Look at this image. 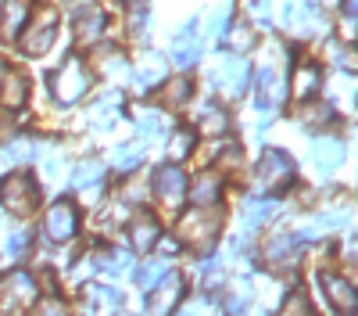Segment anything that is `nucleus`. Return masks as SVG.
Returning <instances> with one entry per match:
<instances>
[{"label":"nucleus","instance_id":"c756f323","mask_svg":"<svg viewBox=\"0 0 358 316\" xmlns=\"http://www.w3.org/2000/svg\"><path fill=\"white\" fill-rule=\"evenodd\" d=\"M190 97H194V79H187V76H179L165 86V104L169 108H183Z\"/></svg>","mask_w":358,"mask_h":316},{"label":"nucleus","instance_id":"6e6552de","mask_svg":"<svg viewBox=\"0 0 358 316\" xmlns=\"http://www.w3.org/2000/svg\"><path fill=\"white\" fill-rule=\"evenodd\" d=\"M43 234H47V241H54V245H65V241H72V238L79 234V209L72 205L69 198L54 201V205L47 209V216H43Z\"/></svg>","mask_w":358,"mask_h":316},{"label":"nucleus","instance_id":"39448f33","mask_svg":"<svg viewBox=\"0 0 358 316\" xmlns=\"http://www.w3.org/2000/svg\"><path fill=\"white\" fill-rule=\"evenodd\" d=\"M255 184L262 191H283V187H290L294 184V162H290V155H283L280 148H268L258 158V165H255Z\"/></svg>","mask_w":358,"mask_h":316},{"label":"nucleus","instance_id":"f257e3e1","mask_svg":"<svg viewBox=\"0 0 358 316\" xmlns=\"http://www.w3.org/2000/svg\"><path fill=\"white\" fill-rule=\"evenodd\" d=\"M222 234V216L219 209H197L179 219V245H190L194 252H208Z\"/></svg>","mask_w":358,"mask_h":316},{"label":"nucleus","instance_id":"4468645a","mask_svg":"<svg viewBox=\"0 0 358 316\" xmlns=\"http://www.w3.org/2000/svg\"><path fill=\"white\" fill-rule=\"evenodd\" d=\"M104 29H108V15L101 8H79L72 15V33L79 43H97L104 36Z\"/></svg>","mask_w":358,"mask_h":316},{"label":"nucleus","instance_id":"79ce46f5","mask_svg":"<svg viewBox=\"0 0 358 316\" xmlns=\"http://www.w3.org/2000/svg\"><path fill=\"white\" fill-rule=\"evenodd\" d=\"M36 316H72V309H69V305H65L62 298L54 295V298H47V302H43V305L36 309Z\"/></svg>","mask_w":358,"mask_h":316},{"label":"nucleus","instance_id":"dca6fc26","mask_svg":"<svg viewBox=\"0 0 358 316\" xmlns=\"http://www.w3.org/2000/svg\"><path fill=\"white\" fill-rule=\"evenodd\" d=\"M33 18V0H0V36H18L25 22Z\"/></svg>","mask_w":358,"mask_h":316},{"label":"nucleus","instance_id":"a18cd8bd","mask_svg":"<svg viewBox=\"0 0 358 316\" xmlns=\"http://www.w3.org/2000/svg\"><path fill=\"white\" fill-rule=\"evenodd\" d=\"M43 172H47V180H57V172H62V158L47 155V158H43Z\"/></svg>","mask_w":358,"mask_h":316},{"label":"nucleus","instance_id":"423d86ee","mask_svg":"<svg viewBox=\"0 0 358 316\" xmlns=\"http://www.w3.org/2000/svg\"><path fill=\"white\" fill-rule=\"evenodd\" d=\"M54 40H57V15H54L50 8H43L36 18H29L25 29H22V50H25L29 57L47 54V50L54 47Z\"/></svg>","mask_w":358,"mask_h":316},{"label":"nucleus","instance_id":"e433bc0d","mask_svg":"<svg viewBox=\"0 0 358 316\" xmlns=\"http://www.w3.org/2000/svg\"><path fill=\"white\" fill-rule=\"evenodd\" d=\"M115 115H118V97L111 94V101H108V97L97 101V108H94V115H90V119H94L97 126H115Z\"/></svg>","mask_w":358,"mask_h":316},{"label":"nucleus","instance_id":"58836bf2","mask_svg":"<svg viewBox=\"0 0 358 316\" xmlns=\"http://www.w3.org/2000/svg\"><path fill=\"white\" fill-rule=\"evenodd\" d=\"M248 18L258 22V25H268L273 22V0H248Z\"/></svg>","mask_w":358,"mask_h":316},{"label":"nucleus","instance_id":"f704fd0d","mask_svg":"<svg viewBox=\"0 0 358 316\" xmlns=\"http://www.w3.org/2000/svg\"><path fill=\"white\" fill-rule=\"evenodd\" d=\"M190 151H194V133H190V130L172 133V140H169V158H172V162H183V158H190Z\"/></svg>","mask_w":358,"mask_h":316},{"label":"nucleus","instance_id":"7ed1b4c3","mask_svg":"<svg viewBox=\"0 0 358 316\" xmlns=\"http://www.w3.org/2000/svg\"><path fill=\"white\" fill-rule=\"evenodd\" d=\"M0 205L11 216H29L40 205V187L29 172H11V177L0 184Z\"/></svg>","mask_w":358,"mask_h":316},{"label":"nucleus","instance_id":"0eeeda50","mask_svg":"<svg viewBox=\"0 0 358 316\" xmlns=\"http://www.w3.org/2000/svg\"><path fill=\"white\" fill-rule=\"evenodd\" d=\"M208 79H212V86H219L226 97H241L251 83V65L241 62V57H219L212 65V72H208Z\"/></svg>","mask_w":358,"mask_h":316},{"label":"nucleus","instance_id":"7c9ffc66","mask_svg":"<svg viewBox=\"0 0 358 316\" xmlns=\"http://www.w3.org/2000/svg\"><path fill=\"white\" fill-rule=\"evenodd\" d=\"M226 43H229V50H236V54H248V50L255 47V29H251V22H248V25H229V29H226Z\"/></svg>","mask_w":358,"mask_h":316},{"label":"nucleus","instance_id":"72a5a7b5","mask_svg":"<svg viewBox=\"0 0 358 316\" xmlns=\"http://www.w3.org/2000/svg\"><path fill=\"white\" fill-rule=\"evenodd\" d=\"M229 15H233V4H215L212 15H208V22H204V33L208 36H222L229 29Z\"/></svg>","mask_w":358,"mask_h":316},{"label":"nucleus","instance_id":"9d476101","mask_svg":"<svg viewBox=\"0 0 358 316\" xmlns=\"http://www.w3.org/2000/svg\"><path fill=\"white\" fill-rule=\"evenodd\" d=\"M151 191L155 198L162 201V205L172 212L183 205V198H187V177H183V169L179 165H162L155 177H151Z\"/></svg>","mask_w":358,"mask_h":316},{"label":"nucleus","instance_id":"49530a36","mask_svg":"<svg viewBox=\"0 0 358 316\" xmlns=\"http://www.w3.org/2000/svg\"><path fill=\"white\" fill-rule=\"evenodd\" d=\"M158 248H162V255H176L179 252V241H172V238H165V241H155Z\"/></svg>","mask_w":358,"mask_h":316},{"label":"nucleus","instance_id":"9b49d317","mask_svg":"<svg viewBox=\"0 0 358 316\" xmlns=\"http://www.w3.org/2000/svg\"><path fill=\"white\" fill-rule=\"evenodd\" d=\"M319 280H322L326 298L337 305V312H348V316H351V312L358 309V291H355V284H351L348 277H341V273H334V270H326Z\"/></svg>","mask_w":358,"mask_h":316},{"label":"nucleus","instance_id":"4c0bfd02","mask_svg":"<svg viewBox=\"0 0 358 316\" xmlns=\"http://www.w3.org/2000/svg\"><path fill=\"white\" fill-rule=\"evenodd\" d=\"M165 273H169V263H147L143 270H136V287L147 291V287H155Z\"/></svg>","mask_w":358,"mask_h":316},{"label":"nucleus","instance_id":"c9c22d12","mask_svg":"<svg viewBox=\"0 0 358 316\" xmlns=\"http://www.w3.org/2000/svg\"><path fill=\"white\" fill-rule=\"evenodd\" d=\"M4 148H8L11 162H29V158H36V144L29 140V137H15V140L4 144Z\"/></svg>","mask_w":358,"mask_h":316},{"label":"nucleus","instance_id":"6ab92c4d","mask_svg":"<svg viewBox=\"0 0 358 316\" xmlns=\"http://www.w3.org/2000/svg\"><path fill=\"white\" fill-rule=\"evenodd\" d=\"M165 69H169V62H165V57H158V54H147L143 62H136L133 86H136V90H151V86L165 83Z\"/></svg>","mask_w":358,"mask_h":316},{"label":"nucleus","instance_id":"b1692460","mask_svg":"<svg viewBox=\"0 0 358 316\" xmlns=\"http://www.w3.org/2000/svg\"><path fill=\"white\" fill-rule=\"evenodd\" d=\"M301 123H305V126H312V130L334 126V123H337V111H334V104H322V101L308 97V101L301 104Z\"/></svg>","mask_w":358,"mask_h":316},{"label":"nucleus","instance_id":"4be33fe9","mask_svg":"<svg viewBox=\"0 0 358 316\" xmlns=\"http://www.w3.org/2000/svg\"><path fill=\"white\" fill-rule=\"evenodd\" d=\"M312 162L322 169V172H334L341 162H344V144L337 137H322L312 144Z\"/></svg>","mask_w":358,"mask_h":316},{"label":"nucleus","instance_id":"20e7f679","mask_svg":"<svg viewBox=\"0 0 358 316\" xmlns=\"http://www.w3.org/2000/svg\"><path fill=\"white\" fill-rule=\"evenodd\" d=\"M40 298V287H36V277L25 273V270H15L0 280V309L4 312H25Z\"/></svg>","mask_w":358,"mask_h":316},{"label":"nucleus","instance_id":"f3484780","mask_svg":"<svg viewBox=\"0 0 358 316\" xmlns=\"http://www.w3.org/2000/svg\"><path fill=\"white\" fill-rule=\"evenodd\" d=\"M222 191H226V180L219 177V172H201V177L194 180V187H187V194L194 198L197 209H219Z\"/></svg>","mask_w":358,"mask_h":316},{"label":"nucleus","instance_id":"1a4fd4ad","mask_svg":"<svg viewBox=\"0 0 358 316\" xmlns=\"http://www.w3.org/2000/svg\"><path fill=\"white\" fill-rule=\"evenodd\" d=\"M283 22L297 36H312L326 25V15L319 0H283Z\"/></svg>","mask_w":358,"mask_h":316},{"label":"nucleus","instance_id":"37998d69","mask_svg":"<svg viewBox=\"0 0 358 316\" xmlns=\"http://www.w3.org/2000/svg\"><path fill=\"white\" fill-rule=\"evenodd\" d=\"M280 316H315V312H312V305H308L301 295H294V298L283 305V312H280Z\"/></svg>","mask_w":358,"mask_h":316},{"label":"nucleus","instance_id":"f8f14e48","mask_svg":"<svg viewBox=\"0 0 358 316\" xmlns=\"http://www.w3.org/2000/svg\"><path fill=\"white\" fill-rule=\"evenodd\" d=\"M179 298H183V277L169 270V273L158 280V287H155L151 305H147V316H169Z\"/></svg>","mask_w":358,"mask_h":316},{"label":"nucleus","instance_id":"412c9836","mask_svg":"<svg viewBox=\"0 0 358 316\" xmlns=\"http://www.w3.org/2000/svg\"><path fill=\"white\" fill-rule=\"evenodd\" d=\"M283 97H287V86L276 79V72H273V65H265L262 72H258V108H276V104H283Z\"/></svg>","mask_w":358,"mask_h":316},{"label":"nucleus","instance_id":"473e14b6","mask_svg":"<svg viewBox=\"0 0 358 316\" xmlns=\"http://www.w3.org/2000/svg\"><path fill=\"white\" fill-rule=\"evenodd\" d=\"M143 162V148L140 144H118V148L111 151V165L115 169H136Z\"/></svg>","mask_w":358,"mask_h":316},{"label":"nucleus","instance_id":"393cba45","mask_svg":"<svg viewBox=\"0 0 358 316\" xmlns=\"http://www.w3.org/2000/svg\"><path fill=\"white\" fill-rule=\"evenodd\" d=\"M294 234L290 230H276V234H268V241H265V259L268 263H287V259L294 255Z\"/></svg>","mask_w":358,"mask_h":316},{"label":"nucleus","instance_id":"c85d7f7f","mask_svg":"<svg viewBox=\"0 0 358 316\" xmlns=\"http://www.w3.org/2000/svg\"><path fill=\"white\" fill-rule=\"evenodd\" d=\"M94 62H97L101 72H111V76H122V72H126V57H122V50L111 47V43L94 50Z\"/></svg>","mask_w":358,"mask_h":316},{"label":"nucleus","instance_id":"c03bdc74","mask_svg":"<svg viewBox=\"0 0 358 316\" xmlns=\"http://www.w3.org/2000/svg\"><path fill=\"white\" fill-rule=\"evenodd\" d=\"M129 29H133V36H147L143 29H147V11H133L129 15Z\"/></svg>","mask_w":358,"mask_h":316},{"label":"nucleus","instance_id":"f03ea898","mask_svg":"<svg viewBox=\"0 0 358 316\" xmlns=\"http://www.w3.org/2000/svg\"><path fill=\"white\" fill-rule=\"evenodd\" d=\"M90 83H94V76H90L83 57H65L62 69L50 76V94L57 104H79L90 94Z\"/></svg>","mask_w":358,"mask_h":316},{"label":"nucleus","instance_id":"ddd939ff","mask_svg":"<svg viewBox=\"0 0 358 316\" xmlns=\"http://www.w3.org/2000/svg\"><path fill=\"white\" fill-rule=\"evenodd\" d=\"M72 187L83 194V201H97L104 191V162H97V158L79 162L72 172Z\"/></svg>","mask_w":358,"mask_h":316},{"label":"nucleus","instance_id":"2f4dec72","mask_svg":"<svg viewBox=\"0 0 358 316\" xmlns=\"http://www.w3.org/2000/svg\"><path fill=\"white\" fill-rule=\"evenodd\" d=\"M118 302H122V295H118L115 287H90V291H86V305H90V312L115 309Z\"/></svg>","mask_w":358,"mask_h":316},{"label":"nucleus","instance_id":"5701e85b","mask_svg":"<svg viewBox=\"0 0 358 316\" xmlns=\"http://www.w3.org/2000/svg\"><path fill=\"white\" fill-rule=\"evenodd\" d=\"M158 219L155 216H147V212H140L133 223H129V241H133V248L136 252H147V248H155V241H158Z\"/></svg>","mask_w":358,"mask_h":316},{"label":"nucleus","instance_id":"ea45409f","mask_svg":"<svg viewBox=\"0 0 358 316\" xmlns=\"http://www.w3.org/2000/svg\"><path fill=\"white\" fill-rule=\"evenodd\" d=\"M29 245H33V238H29V230H11V238H8V255L18 259L29 252Z\"/></svg>","mask_w":358,"mask_h":316},{"label":"nucleus","instance_id":"2eb2a0df","mask_svg":"<svg viewBox=\"0 0 358 316\" xmlns=\"http://www.w3.org/2000/svg\"><path fill=\"white\" fill-rule=\"evenodd\" d=\"M319 83H322L319 65L312 62V57H297V62H294V72H290V94L301 97V101H308V97H315Z\"/></svg>","mask_w":358,"mask_h":316},{"label":"nucleus","instance_id":"cd10ccee","mask_svg":"<svg viewBox=\"0 0 358 316\" xmlns=\"http://www.w3.org/2000/svg\"><path fill=\"white\" fill-rule=\"evenodd\" d=\"M273 216H276V201L273 198H251L244 205V223L248 226H262L265 219H273Z\"/></svg>","mask_w":358,"mask_h":316},{"label":"nucleus","instance_id":"09e8293b","mask_svg":"<svg viewBox=\"0 0 358 316\" xmlns=\"http://www.w3.org/2000/svg\"><path fill=\"white\" fill-rule=\"evenodd\" d=\"M0 76H4V62H0Z\"/></svg>","mask_w":358,"mask_h":316},{"label":"nucleus","instance_id":"de8ad7c7","mask_svg":"<svg viewBox=\"0 0 358 316\" xmlns=\"http://www.w3.org/2000/svg\"><path fill=\"white\" fill-rule=\"evenodd\" d=\"M8 165H15V162H11V155H8V148H0V172H4Z\"/></svg>","mask_w":358,"mask_h":316},{"label":"nucleus","instance_id":"a878e982","mask_svg":"<svg viewBox=\"0 0 358 316\" xmlns=\"http://www.w3.org/2000/svg\"><path fill=\"white\" fill-rule=\"evenodd\" d=\"M136 126H140V133L147 140H151V137H162L169 130V119H165V111H158V108H140L136 111Z\"/></svg>","mask_w":358,"mask_h":316},{"label":"nucleus","instance_id":"bb28decb","mask_svg":"<svg viewBox=\"0 0 358 316\" xmlns=\"http://www.w3.org/2000/svg\"><path fill=\"white\" fill-rule=\"evenodd\" d=\"M197 130H201V133L219 137V133H226V130H229V115H226L219 104H208V108L201 111V119H197Z\"/></svg>","mask_w":358,"mask_h":316},{"label":"nucleus","instance_id":"a211bd4d","mask_svg":"<svg viewBox=\"0 0 358 316\" xmlns=\"http://www.w3.org/2000/svg\"><path fill=\"white\" fill-rule=\"evenodd\" d=\"M201 57V43H197V22H187L183 29H179V36L172 40V62L176 65H194Z\"/></svg>","mask_w":358,"mask_h":316},{"label":"nucleus","instance_id":"aec40b11","mask_svg":"<svg viewBox=\"0 0 358 316\" xmlns=\"http://www.w3.org/2000/svg\"><path fill=\"white\" fill-rule=\"evenodd\" d=\"M25 97H29V79L18 69L0 76V104H4V108H22Z\"/></svg>","mask_w":358,"mask_h":316},{"label":"nucleus","instance_id":"a19ab883","mask_svg":"<svg viewBox=\"0 0 358 316\" xmlns=\"http://www.w3.org/2000/svg\"><path fill=\"white\" fill-rule=\"evenodd\" d=\"M179 316H219V309H215V302H212V298H197V302H190Z\"/></svg>","mask_w":358,"mask_h":316}]
</instances>
